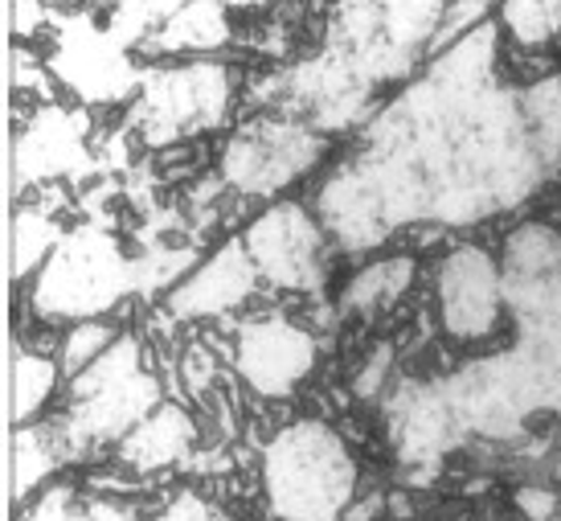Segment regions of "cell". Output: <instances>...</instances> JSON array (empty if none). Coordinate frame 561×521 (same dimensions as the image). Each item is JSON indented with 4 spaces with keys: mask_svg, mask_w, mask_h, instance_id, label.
I'll list each match as a JSON object with an SVG mask.
<instances>
[{
    "mask_svg": "<svg viewBox=\"0 0 561 521\" xmlns=\"http://www.w3.org/2000/svg\"><path fill=\"white\" fill-rule=\"evenodd\" d=\"M263 489L279 521H341L357 492V464L332 427L304 419L271 440Z\"/></svg>",
    "mask_w": 561,
    "mask_h": 521,
    "instance_id": "obj_1",
    "label": "cell"
},
{
    "mask_svg": "<svg viewBox=\"0 0 561 521\" xmlns=\"http://www.w3.org/2000/svg\"><path fill=\"white\" fill-rule=\"evenodd\" d=\"M312 365V341L287 320H259L242 329L238 370L263 395H287Z\"/></svg>",
    "mask_w": 561,
    "mask_h": 521,
    "instance_id": "obj_2",
    "label": "cell"
},
{
    "mask_svg": "<svg viewBox=\"0 0 561 521\" xmlns=\"http://www.w3.org/2000/svg\"><path fill=\"white\" fill-rule=\"evenodd\" d=\"M438 301H443L447 329L459 337H480L492 329L500 313V280L492 259L483 251H455L443 263Z\"/></svg>",
    "mask_w": 561,
    "mask_h": 521,
    "instance_id": "obj_3",
    "label": "cell"
},
{
    "mask_svg": "<svg viewBox=\"0 0 561 521\" xmlns=\"http://www.w3.org/2000/svg\"><path fill=\"white\" fill-rule=\"evenodd\" d=\"M316 230L299 209L283 206L250 230V259L279 284H308L316 271Z\"/></svg>",
    "mask_w": 561,
    "mask_h": 521,
    "instance_id": "obj_4",
    "label": "cell"
},
{
    "mask_svg": "<svg viewBox=\"0 0 561 521\" xmlns=\"http://www.w3.org/2000/svg\"><path fill=\"white\" fill-rule=\"evenodd\" d=\"M247 280H250L247 254L230 247L221 259H214V263H209V271H205V275H197V280L181 292V301H185L188 308H197V313H214V308L234 304L238 296H242Z\"/></svg>",
    "mask_w": 561,
    "mask_h": 521,
    "instance_id": "obj_5",
    "label": "cell"
},
{
    "mask_svg": "<svg viewBox=\"0 0 561 521\" xmlns=\"http://www.w3.org/2000/svg\"><path fill=\"white\" fill-rule=\"evenodd\" d=\"M188 443V427L176 411H160L152 419H144L131 435H127V460L140 468H160L169 460L181 456V448Z\"/></svg>",
    "mask_w": 561,
    "mask_h": 521,
    "instance_id": "obj_6",
    "label": "cell"
},
{
    "mask_svg": "<svg viewBox=\"0 0 561 521\" xmlns=\"http://www.w3.org/2000/svg\"><path fill=\"white\" fill-rule=\"evenodd\" d=\"M21 521H136V518L119 506H107V501H79V497L54 492L46 501H37Z\"/></svg>",
    "mask_w": 561,
    "mask_h": 521,
    "instance_id": "obj_7",
    "label": "cell"
},
{
    "mask_svg": "<svg viewBox=\"0 0 561 521\" xmlns=\"http://www.w3.org/2000/svg\"><path fill=\"white\" fill-rule=\"evenodd\" d=\"M164 521H226V518L214 513V509L197 506V501H185V506H176L172 513H164Z\"/></svg>",
    "mask_w": 561,
    "mask_h": 521,
    "instance_id": "obj_8",
    "label": "cell"
}]
</instances>
